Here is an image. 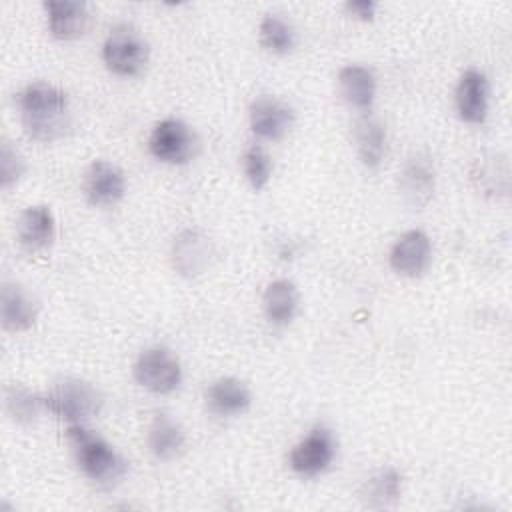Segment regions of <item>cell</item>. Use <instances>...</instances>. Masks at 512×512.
I'll return each mask as SVG.
<instances>
[{"label":"cell","instance_id":"cell-3","mask_svg":"<svg viewBox=\"0 0 512 512\" xmlns=\"http://www.w3.org/2000/svg\"><path fill=\"white\" fill-rule=\"evenodd\" d=\"M100 390L82 378H62L44 394V408L68 424H86L100 414Z\"/></svg>","mask_w":512,"mask_h":512},{"label":"cell","instance_id":"cell-27","mask_svg":"<svg viewBox=\"0 0 512 512\" xmlns=\"http://www.w3.org/2000/svg\"><path fill=\"white\" fill-rule=\"evenodd\" d=\"M344 8L352 18H356L360 22H372L378 6L372 0H354V2H348Z\"/></svg>","mask_w":512,"mask_h":512},{"label":"cell","instance_id":"cell-25","mask_svg":"<svg viewBox=\"0 0 512 512\" xmlns=\"http://www.w3.org/2000/svg\"><path fill=\"white\" fill-rule=\"evenodd\" d=\"M242 170H244V176H246L248 184L256 192L264 190L268 186L272 170H274L272 158H270V154L262 146L252 144L242 154Z\"/></svg>","mask_w":512,"mask_h":512},{"label":"cell","instance_id":"cell-4","mask_svg":"<svg viewBox=\"0 0 512 512\" xmlns=\"http://www.w3.org/2000/svg\"><path fill=\"white\" fill-rule=\"evenodd\" d=\"M148 58V42L128 24L114 26L102 44V60L106 68L122 78L138 76L146 68Z\"/></svg>","mask_w":512,"mask_h":512},{"label":"cell","instance_id":"cell-26","mask_svg":"<svg viewBox=\"0 0 512 512\" xmlns=\"http://www.w3.org/2000/svg\"><path fill=\"white\" fill-rule=\"evenodd\" d=\"M24 172H26L24 156L8 140H2V146H0V182H2V188L8 190L12 184H16L22 178Z\"/></svg>","mask_w":512,"mask_h":512},{"label":"cell","instance_id":"cell-2","mask_svg":"<svg viewBox=\"0 0 512 512\" xmlns=\"http://www.w3.org/2000/svg\"><path fill=\"white\" fill-rule=\"evenodd\" d=\"M66 438L78 468L88 480L100 486H114L128 472V462L122 454L102 436L86 428V424H70Z\"/></svg>","mask_w":512,"mask_h":512},{"label":"cell","instance_id":"cell-19","mask_svg":"<svg viewBox=\"0 0 512 512\" xmlns=\"http://www.w3.org/2000/svg\"><path fill=\"white\" fill-rule=\"evenodd\" d=\"M354 146L364 168L376 170L382 164L386 154V128L370 112H364L354 122Z\"/></svg>","mask_w":512,"mask_h":512},{"label":"cell","instance_id":"cell-1","mask_svg":"<svg viewBox=\"0 0 512 512\" xmlns=\"http://www.w3.org/2000/svg\"><path fill=\"white\" fill-rule=\"evenodd\" d=\"M24 132L36 142H56L72 126L68 94L48 82H32L16 96Z\"/></svg>","mask_w":512,"mask_h":512},{"label":"cell","instance_id":"cell-5","mask_svg":"<svg viewBox=\"0 0 512 512\" xmlns=\"http://www.w3.org/2000/svg\"><path fill=\"white\" fill-rule=\"evenodd\" d=\"M134 380L148 392L164 396L182 384V364L166 346H150L142 350L132 366Z\"/></svg>","mask_w":512,"mask_h":512},{"label":"cell","instance_id":"cell-6","mask_svg":"<svg viewBox=\"0 0 512 512\" xmlns=\"http://www.w3.org/2000/svg\"><path fill=\"white\" fill-rule=\"evenodd\" d=\"M150 154L164 164H186L196 156L198 138L196 132L178 118H164L152 128L148 138Z\"/></svg>","mask_w":512,"mask_h":512},{"label":"cell","instance_id":"cell-12","mask_svg":"<svg viewBox=\"0 0 512 512\" xmlns=\"http://www.w3.org/2000/svg\"><path fill=\"white\" fill-rule=\"evenodd\" d=\"M454 102L460 120L466 124H482L490 106V84L486 74L476 68H468L456 84Z\"/></svg>","mask_w":512,"mask_h":512},{"label":"cell","instance_id":"cell-9","mask_svg":"<svg viewBox=\"0 0 512 512\" xmlns=\"http://www.w3.org/2000/svg\"><path fill=\"white\" fill-rule=\"evenodd\" d=\"M248 122L258 138L274 142L284 138L290 130L294 122V110L288 106V102L270 94H262L252 100Z\"/></svg>","mask_w":512,"mask_h":512},{"label":"cell","instance_id":"cell-10","mask_svg":"<svg viewBox=\"0 0 512 512\" xmlns=\"http://www.w3.org/2000/svg\"><path fill=\"white\" fill-rule=\"evenodd\" d=\"M126 194V176L124 172L108 162L94 160L84 174V196L92 206L106 208L118 204Z\"/></svg>","mask_w":512,"mask_h":512},{"label":"cell","instance_id":"cell-22","mask_svg":"<svg viewBox=\"0 0 512 512\" xmlns=\"http://www.w3.org/2000/svg\"><path fill=\"white\" fill-rule=\"evenodd\" d=\"M402 476L396 468H380L362 486L360 498L368 508H390L400 500Z\"/></svg>","mask_w":512,"mask_h":512},{"label":"cell","instance_id":"cell-20","mask_svg":"<svg viewBox=\"0 0 512 512\" xmlns=\"http://www.w3.org/2000/svg\"><path fill=\"white\" fill-rule=\"evenodd\" d=\"M146 444L150 454L160 462L178 458L186 446L184 428L168 414H156L146 432Z\"/></svg>","mask_w":512,"mask_h":512},{"label":"cell","instance_id":"cell-24","mask_svg":"<svg viewBox=\"0 0 512 512\" xmlns=\"http://www.w3.org/2000/svg\"><path fill=\"white\" fill-rule=\"evenodd\" d=\"M4 404L14 422L30 424L44 408V396L32 394L22 386H8L4 392Z\"/></svg>","mask_w":512,"mask_h":512},{"label":"cell","instance_id":"cell-15","mask_svg":"<svg viewBox=\"0 0 512 512\" xmlns=\"http://www.w3.org/2000/svg\"><path fill=\"white\" fill-rule=\"evenodd\" d=\"M38 302L16 282H4L0 294V320L8 332H26L38 318Z\"/></svg>","mask_w":512,"mask_h":512},{"label":"cell","instance_id":"cell-11","mask_svg":"<svg viewBox=\"0 0 512 512\" xmlns=\"http://www.w3.org/2000/svg\"><path fill=\"white\" fill-rule=\"evenodd\" d=\"M434 182L436 174L430 156L422 152L412 154L404 162L398 180L404 204L412 210H422L434 196Z\"/></svg>","mask_w":512,"mask_h":512},{"label":"cell","instance_id":"cell-8","mask_svg":"<svg viewBox=\"0 0 512 512\" xmlns=\"http://www.w3.org/2000/svg\"><path fill=\"white\" fill-rule=\"evenodd\" d=\"M390 268L404 278L422 276L432 262V242L424 230H408L392 244L388 254Z\"/></svg>","mask_w":512,"mask_h":512},{"label":"cell","instance_id":"cell-18","mask_svg":"<svg viewBox=\"0 0 512 512\" xmlns=\"http://www.w3.org/2000/svg\"><path fill=\"white\" fill-rule=\"evenodd\" d=\"M338 94L354 110L368 112L376 98V76L370 68L348 64L338 72Z\"/></svg>","mask_w":512,"mask_h":512},{"label":"cell","instance_id":"cell-7","mask_svg":"<svg viewBox=\"0 0 512 512\" xmlns=\"http://www.w3.org/2000/svg\"><path fill=\"white\" fill-rule=\"evenodd\" d=\"M338 452V442L330 428L314 426L304 438H300L288 456L290 468L304 478H314L324 474Z\"/></svg>","mask_w":512,"mask_h":512},{"label":"cell","instance_id":"cell-23","mask_svg":"<svg viewBox=\"0 0 512 512\" xmlns=\"http://www.w3.org/2000/svg\"><path fill=\"white\" fill-rule=\"evenodd\" d=\"M260 44L272 54H288L294 48V28L278 14H266L258 26Z\"/></svg>","mask_w":512,"mask_h":512},{"label":"cell","instance_id":"cell-14","mask_svg":"<svg viewBox=\"0 0 512 512\" xmlns=\"http://www.w3.org/2000/svg\"><path fill=\"white\" fill-rule=\"evenodd\" d=\"M172 266L180 276L194 278L200 276L212 258L210 238L200 230H184L172 242Z\"/></svg>","mask_w":512,"mask_h":512},{"label":"cell","instance_id":"cell-17","mask_svg":"<svg viewBox=\"0 0 512 512\" xmlns=\"http://www.w3.org/2000/svg\"><path fill=\"white\" fill-rule=\"evenodd\" d=\"M204 400L210 414L220 418H232L244 414L250 408L252 394L242 380L234 376H222L206 388Z\"/></svg>","mask_w":512,"mask_h":512},{"label":"cell","instance_id":"cell-21","mask_svg":"<svg viewBox=\"0 0 512 512\" xmlns=\"http://www.w3.org/2000/svg\"><path fill=\"white\" fill-rule=\"evenodd\" d=\"M298 302V288L286 278L270 282L262 294L264 316L272 326H288L298 312Z\"/></svg>","mask_w":512,"mask_h":512},{"label":"cell","instance_id":"cell-16","mask_svg":"<svg viewBox=\"0 0 512 512\" xmlns=\"http://www.w3.org/2000/svg\"><path fill=\"white\" fill-rule=\"evenodd\" d=\"M48 30L58 40L80 38L90 24V12L86 2L78 0H48L44 2Z\"/></svg>","mask_w":512,"mask_h":512},{"label":"cell","instance_id":"cell-13","mask_svg":"<svg viewBox=\"0 0 512 512\" xmlns=\"http://www.w3.org/2000/svg\"><path fill=\"white\" fill-rule=\"evenodd\" d=\"M56 236V220L48 206L36 204L22 210L16 222V238L18 244L30 252H44L52 246Z\"/></svg>","mask_w":512,"mask_h":512}]
</instances>
